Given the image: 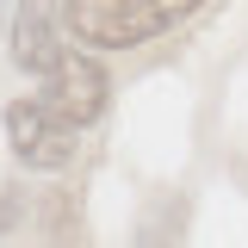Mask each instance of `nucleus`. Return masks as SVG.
Returning a JSON list of instances; mask_svg holds the SVG:
<instances>
[{"instance_id":"1","label":"nucleus","mask_w":248,"mask_h":248,"mask_svg":"<svg viewBox=\"0 0 248 248\" xmlns=\"http://www.w3.org/2000/svg\"><path fill=\"white\" fill-rule=\"evenodd\" d=\"M199 0H68V37L87 50H130L186 19Z\"/></svg>"},{"instance_id":"2","label":"nucleus","mask_w":248,"mask_h":248,"mask_svg":"<svg viewBox=\"0 0 248 248\" xmlns=\"http://www.w3.org/2000/svg\"><path fill=\"white\" fill-rule=\"evenodd\" d=\"M6 137H13V149H19L25 168H68L75 161V124L56 118L37 93L6 112Z\"/></svg>"},{"instance_id":"5","label":"nucleus","mask_w":248,"mask_h":248,"mask_svg":"<svg viewBox=\"0 0 248 248\" xmlns=\"http://www.w3.org/2000/svg\"><path fill=\"white\" fill-rule=\"evenodd\" d=\"M6 223H13V205H0V230H6Z\"/></svg>"},{"instance_id":"4","label":"nucleus","mask_w":248,"mask_h":248,"mask_svg":"<svg viewBox=\"0 0 248 248\" xmlns=\"http://www.w3.org/2000/svg\"><path fill=\"white\" fill-rule=\"evenodd\" d=\"M62 19H68L62 0H19V13H13V62L25 75H50L68 56L62 50Z\"/></svg>"},{"instance_id":"3","label":"nucleus","mask_w":248,"mask_h":248,"mask_svg":"<svg viewBox=\"0 0 248 248\" xmlns=\"http://www.w3.org/2000/svg\"><path fill=\"white\" fill-rule=\"evenodd\" d=\"M37 99H44L56 118H68L75 130H81V124H93L99 112H106V75H99L93 56H75V50H68V56L44 75V93H37Z\"/></svg>"}]
</instances>
